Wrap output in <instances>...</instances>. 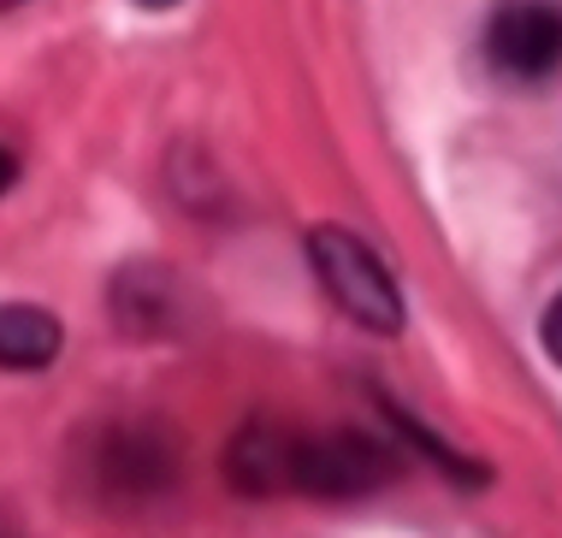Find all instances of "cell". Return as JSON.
<instances>
[{"mask_svg": "<svg viewBox=\"0 0 562 538\" xmlns=\"http://www.w3.org/2000/svg\"><path fill=\"white\" fill-rule=\"evenodd\" d=\"M308 260H314V279L326 284V296L338 302L344 320H356L361 332H379V337L403 332V320H408L403 290L391 279V267L356 237V231L314 225L308 231Z\"/></svg>", "mask_w": 562, "mask_h": 538, "instance_id": "1", "label": "cell"}, {"mask_svg": "<svg viewBox=\"0 0 562 538\" xmlns=\"http://www.w3.org/2000/svg\"><path fill=\"white\" fill-rule=\"evenodd\" d=\"M403 473V456L385 438L361 426H331V433H302L296 450V491L321 503H361L379 497Z\"/></svg>", "mask_w": 562, "mask_h": 538, "instance_id": "2", "label": "cell"}, {"mask_svg": "<svg viewBox=\"0 0 562 538\" xmlns=\"http://www.w3.org/2000/svg\"><path fill=\"white\" fill-rule=\"evenodd\" d=\"M89 485L101 503L136 509V503H155L178 485V438L160 433L155 421H119L89 444Z\"/></svg>", "mask_w": 562, "mask_h": 538, "instance_id": "3", "label": "cell"}, {"mask_svg": "<svg viewBox=\"0 0 562 538\" xmlns=\"http://www.w3.org/2000/svg\"><path fill=\"white\" fill-rule=\"evenodd\" d=\"M485 59L521 89L562 77V0H497L485 19Z\"/></svg>", "mask_w": 562, "mask_h": 538, "instance_id": "4", "label": "cell"}, {"mask_svg": "<svg viewBox=\"0 0 562 538\" xmlns=\"http://www.w3.org/2000/svg\"><path fill=\"white\" fill-rule=\"evenodd\" d=\"M108 307H113V326H125L131 337H178L190 320V290L178 272L131 260V267L113 272Z\"/></svg>", "mask_w": 562, "mask_h": 538, "instance_id": "5", "label": "cell"}, {"mask_svg": "<svg viewBox=\"0 0 562 538\" xmlns=\"http://www.w3.org/2000/svg\"><path fill=\"white\" fill-rule=\"evenodd\" d=\"M296 450H302V433H291L284 421H243L232 444H225V480L243 497L296 491Z\"/></svg>", "mask_w": 562, "mask_h": 538, "instance_id": "6", "label": "cell"}, {"mask_svg": "<svg viewBox=\"0 0 562 538\" xmlns=\"http://www.w3.org/2000/svg\"><path fill=\"white\" fill-rule=\"evenodd\" d=\"M59 356V320L36 302H7L0 307V361L12 373H42Z\"/></svg>", "mask_w": 562, "mask_h": 538, "instance_id": "7", "label": "cell"}, {"mask_svg": "<svg viewBox=\"0 0 562 538\" xmlns=\"http://www.w3.org/2000/svg\"><path fill=\"white\" fill-rule=\"evenodd\" d=\"M385 414H391V426H397V438H403V444H415V450L427 456L438 473H450L456 485H485V468H480V461H468L462 450H456V444H445L438 433H427V426H420L403 403H385Z\"/></svg>", "mask_w": 562, "mask_h": 538, "instance_id": "8", "label": "cell"}, {"mask_svg": "<svg viewBox=\"0 0 562 538\" xmlns=\"http://www.w3.org/2000/svg\"><path fill=\"white\" fill-rule=\"evenodd\" d=\"M539 344H544V356L562 367V290L551 296V307H544V320H539Z\"/></svg>", "mask_w": 562, "mask_h": 538, "instance_id": "9", "label": "cell"}, {"mask_svg": "<svg viewBox=\"0 0 562 538\" xmlns=\"http://www.w3.org/2000/svg\"><path fill=\"white\" fill-rule=\"evenodd\" d=\"M143 12H166V7H178V0H136Z\"/></svg>", "mask_w": 562, "mask_h": 538, "instance_id": "10", "label": "cell"}, {"mask_svg": "<svg viewBox=\"0 0 562 538\" xmlns=\"http://www.w3.org/2000/svg\"><path fill=\"white\" fill-rule=\"evenodd\" d=\"M7 7H19V0H7Z\"/></svg>", "mask_w": 562, "mask_h": 538, "instance_id": "11", "label": "cell"}]
</instances>
